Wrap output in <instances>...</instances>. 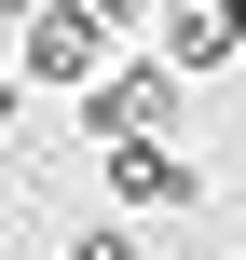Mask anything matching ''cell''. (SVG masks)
I'll return each mask as SVG.
<instances>
[{
	"label": "cell",
	"mask_w": 246,
	"mask_h": 260,
	"mask_svg": "<svg viewBox=\"0 0 246 260\" xmlns=\"http://www.w3.org/2000/svg\"><path fill=\"white\" fill-rule=\"evenodd\" d=\"M246 55V0H164V69H233Z\"/></svg>",
	"instance_id": "cell-3"
},
{
	"label": "cell",
	"mask_w": 246,
	"mask_h": 260,
	"mask_svg": "<svg viewBox=\"0 0 246 260\" xmlns=\"http://www.w3.org/2000/svg\"><path fill=\"white\" fill-rule=\"evenodd\" d=\"M68 260H137V233H123V219H96V233H68Z\"/></svg>",
	"instance_id": "cell-5"
},
{
	"label": "cell",
	"mask_w": 246,
	"mask_h": 260,
	"mask_svg": "<svg viewBox=\"0 0 246 260\" xmlns=\"http://www.w3.org/2000/svg\"><path fill=\"white\" fill-rule=\"evenodd\" d=\"M110 192H123V206H192V192H205V165H192V151H164V137H123V151H110Z\"/></svg>",
	"instance_id": "cell-4"
},
{
	"label": "cell",
	"mask_w": 246,
	"mask_h": 260,
	"mask_svg": "<svg viewBox=\"0 0 246 260\" xmlns=\"http://www.w3.org/2000/svg\"><path fill=\"white\" fill-rule=\"evenodd\" d=\"M96 69H110V27H96L82 0H41V14H27V82H68V96H82Z\"/></svg>",
	"instance_id": "cell-2"
},
{
	"label": "cell",
	"mask_w": 246,
	"mask_h": 260,
	"mask_svg": "<svg viewBox=\"0 0 246 260\" xmlns=\"http://www.w3.org/2000/svg\"><path fill=\"white\" fill-rule=\"evenodd\" d=\"M0 14H14V27H27V14H41V0H0Z\"/></svg>",
	"instance_id": "cell-7"
},
{
	"label": "cell",
	"mask_w": 246,
	"mask_h": 260,
	"mask_svg": "<svg viewBox=\"0 0 246 260\" xmlns=\"http://www.w3.org/2000/svg\"><path fill=\"white\" fill-rule=\"evenodd\" d=\"M164 110H178V69H164V55H137V69H96V82H82V123H96L110 151H123V137H151Z\"/></svg>",
	"instance_id": "cell-1"
},
{
	"label": "cell",
	"mask_w": 246,
	"mask_h": 260,
	"mask_svg": "<svg viewBox=\"0 0 246 260\" xmlns=\"http://www.w3.org/2000/svg\"><path fill=\"white\" fill-rule=\"evenodd\" d=\"M82 14H96V27H151V0H82Z\"/></svg>",
	"instance_id": "cell-6"
}]
</instances>
